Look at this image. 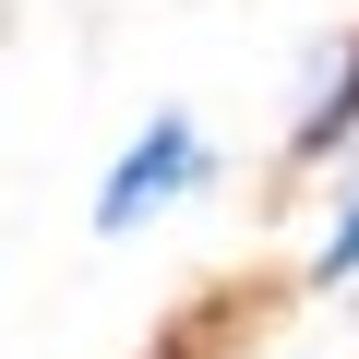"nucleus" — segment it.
<instances>
[{
  "mask_svg": "<svg viewBox=\"0 0 359 359\" xmlns=\"http://www.w3.org/2000/svg\"><path fill=\"white\" fill-rule=\"evenodd\" d=\"M335 144H359V25L299 72V108H287V156L299 168H323Z\"/></svg>",
  "mask_w": 359,
  "mask_h": 359,
  "instance_id": "nucleus-2",
  "label": "nucleus"
},
{
  "mask_svg": "<svg viewBox=\"0 0 359 359\" xmlns=\"http://www.w3.org/2000/svg\"><path fill=\"white\" fill-rule=\"evenodd\" d=\"M204 132H192V108H156L120 156H108V180H96V240H132L144 216H168L180 192H204Z\"/></svg>",
  "mask_w": 359,
  "mask_h": 359,
  "instance_id": "nucleus-1",
  "label": "nucleus"
},
{
  "mask_svg": "<svg viewBox=\"0 0 359 359\" xmlns=\"http://www.w3.org/2000/svg\"><path fill=\"white\" fill-rule=\"evenodd\" d=\"M311 287H359V168L335 180V228H323V252H311Z\"/></svg>",
  "mask_w": 359,
  "mask_h": 359,
  "instance_id": "nucleus-3",
  "label": "nucleus"
}]
</instances>
